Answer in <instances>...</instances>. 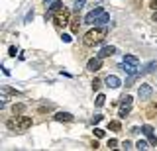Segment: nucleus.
I'll list each match as a JSON object with an SVG mask.
<instances>
[{"mask_svg":"<svg viewBox=\"0 0 157 151\" xmlns=\"http://www.w3.org/2000/svg\"><path fill=\"white\" fill-rule=\"evenodd\" d=\"M106 36H108V30H106V26H96L94 30H90V32H88L85 37H82V43H85L86 47L100 45V43L106 40Z\"/></svg>","mask_w":157,"mask_h":151,"instance_id":"1","label":"nucleus"},{"mask_svg":"<svg viewBox=\"0 0 157 151\" xmlns=\"http://www.w3.org/2000/svg\"><path fill=\"white\" fill-rule=\"evenodd\" d=\"M32 124H33V120L29 116H18L16 120H10L6 126L10 130H16V131H26V130L32 128Z\"/></svg>","mask_w":157,"mask_h":151,"instance_id":"2","label":"nucleus"},{"mask_svg":"<svg viewBox=\"0 0 157 151\" xmlns=\"http://www.w3.org/2000/svg\"><path fill=\"white\" fill-rule=\"evenodd\" d=\"M69 20H71V12H69L67 8H61V10L55 12V16H53V22H55V26H59V28L67 26Z\"/></svg>","mask_w":157,"mask_h":151,"instance_id":"3","label":"nucleus"},{"mask_svg":"<svg viewBox=\"0 0 157 151\" xmlns=\"http://www.w3.org/2000/svg\"><path fill=\"white\" fill-rule=\"evenodd\" d=\"M102 12H104V8H102V6H96L94 8V10H90V12H88L86 14V16H85V24H88V26H94V22H96V18L98 16H100V14Z\"/></svg>","mask_w":157,"mask_h":151,"instance_id":"4","label":"nucleus"},{"mask_svg":"<svg viewBox=\"0 0 157 151\" xmlns=\"http://www.w3.org/2000/svg\"><path fill=\"white\" fill-rule=\"evenodd\" d=\"M151 94H153V89H151L149 85H141L140 89H137V96H140L141 100H149Z\"/></svg>","mask_w":157,"mask_h":151,"instance_id":"5","label":"nucleus"},{"mask_svg":"<svg viewBox=\"0 0 157 151\" xmlns=\"http://www.w3.org/2000/svg\"><path fill=\"white\" fill-rule=\"evenodd\" d=\"M86 69L90 71V73L100 71V69H102V59H100V57H94V59H90V61L86 63Z\"/></svg>","mask_w":157,"mask_h":151,"instance_id":"6","label":"nucleus"},{"mask_svg":"<svg viewBox=\"0 0 157 151\" xmlns=\"http://www.w3.org/2000/svg\"><path fill=\"white\" fill-rule=\"evenodd\" d=\"M141 131H144V134L147 135V139H149V143H151V145H157V135L153 134L155 130L151 128V126H147V124H145L144 128H141Z\"/></svg>","mask_w":157,"mask_h":151,"instance_id":"7","label":"nucleus"},{"mask_svg":"<svg viewBox=\"0 0 157 151\" xmlns=\"http://www.w3.org/2000/svg\"><path fill=\"white\" fill-rule=\"evenodd\" d=\"M53 120H55V122H73L75 116L69 114V112H57V114L53 116Z\"/></svg>","mask_w":157,"mask_h":151,"instance_id":"8","label":"nucleus"},{"mask_svg":"<svg viewBox=\"0 0 157 151\" xmlns=\"http://www.w3.org/2000/svg\"><path fill=\"white\" fill-rule=\"evenodd\" d=\"M61 8H63V4L59 2V0H55V2H53L51 6H49V10L45 12V20H47V18H51V16H55V12H59Z\"/></svg>","mask_w":157,"mask_h":151,"instance_id":"9","label":"nucleus"},{"mask_svg":"<svg viewBox=\"0 0 157 151\" xmlns=\"http://www.w3.org/2000/svg\"><path fill=\"white\" fill-rule=\"evenodd\" d=\"M116 51H118V49H116L114 45H106V47H102V49H100V53H98V57H100V59H104V57H112Z\"/></svg>","mask_w":157,"mask_h":151,"instance_id":"10","label":"nucleus"},{"mask_svg":"<svg viewBox=\"0 0 157 151\" xmlns=\"http://www.w3.org/2000/svg\"><path fill=\"white\" fill-rule=\"evenodd\" d=\"M106 86H110V89H118V86H122V81L118 79L116 75H108L106 77Z\"/></svg>","mask_w":157,"mask_h":151,"instance_id":"11","label":"nucleus"},{"mask_svg":"<svg viewBox=\"0 0 157 151\" xmlns=\"http://www.w3.org/2000/svg\"><path fill=\"white\" fill-rule=\"evenodd\" d=\"M108 22H110V14H108V12L104 10V12H102V14H100V16H98V18H96V22H94V26H106V24H108Z\"/></svg>","mask_w":157,"mask_h":151,"instance_id":"12","label":"nucleus"},{"mask_svg":"<svg viewBox=\"0 0 157 151\" xmlns=\"http://www.w3.org/2000/svg\"><path fill=\"white\" fill-rule=\"evenodd\" d=\"M124 63L126 65H130V67H140V59H137L136 55H124Z\"/></svg>","mask_w":157,"mask_h":151,"instance_id":"13","label":"nucleus"},{"mask_svg":"<svg viewBox=\"0 0 157 151\" xmlns=\"http://www.w3.org/2000/svg\"><path fill=\"white\" fill-rule=\"evenodd\" d=\"M24 112H26V104H24V102H18V104L12 106V114L14 116H22Z\"/></svg>","mask_w":157,"mask_h":151,"instance_id":"14","label":"nucleus"},{"mask_svg":"<svg viewBox=\"0 0 157 151\" xmlns=\"http://www.w3.org/2000/svg\"><path fill=\"white\" fill-rule=\"evenodd\" d=\"M145 114H147V118H153V116L157 114V104L155 102H151L149 106H147V110H145Z\"/></svg>","mask_w":157,"mask_h":151,"instance_id":"15","label":"nucleus"},{"mask_svg":"<svg viewBox=\"0 0 157 151\" xmlns=\"http://www.w3.org/2000/svg\"><path fill=\"white\" fill-rule=\"evenodd\" d=\"M130 110H132V104H126V106H122V108H120V112H118V116H120V118H126V116L130 114Z\"/></svg>","mask_w":157,"mask_h":151,"instance_id":"16","label":"nucleus"},{"mask_svg":"<svg viewBox=\"0 0 157 151\" xmlns=\"http://www.w3.org/2000/svg\"><path fill=\"white\" fill-rule=\"evenodd\" d=\"M108 128H110L112 131H120L122 130V124L118 120H112V122H108Z\"/></svg>","mask_w":157,"mask_h":151,"instance_id":"17","label":"nucleus"},{"mask_svg":"<svg viewBox=\"0 0 157 151\" xmlns=\"http://www.w3.org/2000/svg\"><path fill=\"white\" fill-rule=\"evenodd\" d=\"M149 145L151 143H147V141H144V139H140V141H137V143H136V149H149Z\"/></svg>","mask_w":157,"mask_h":151,"instance_id":"18","label":"nucleus"},{"mask_svg":"<svg viewBox=\"0 0 157 151\" xmlns=\"http://www.w3.org/2000/svg\"><path fill=\"white\" fill-rule=\"evenodd\" d=\"M85 2H86V0H75V4H73V10H75V12H78L82 6H85Z\"/></svg>","mask_w":157,"mask_h":151,"instance_id":"19","label":"nucleus"},{"mask_svg":"<svg viewBox=\"0 0 157 151\" xmlns=\"http://www.w3.org/2000/svg\"><path fill=\"white\" fill-rule=\"evenodd\" d=\"M104 102H106V96H104V94H98L96 100H94V104H96V106H104Z\"/></svg>","mask_w":157,"mask_h":151,"instance_id":"20","label":"nucleus"},{"mask_svg":"<svg viewBox=\"0 0 157 151\" xmlns=\"http://www.w3.org/2000/svg\"><path fill=\"white\" fill-rule=\"evenodd\" d=\"M155 67H157V63H155V61H151V63H147V65H145V69L141 71V73H151V71L155 69Z\"/></svg>","mask_w":157,"mask_h":151,"instance_id":"21","label":"nucleus"},{"mask_svg":"<svg viewBox=\"0 0 157 151\" xmlns=\"http://www.w3.org/2000/svg\"><path fill=\"white\" fill-rule=\"evenodd\" d=\"M132 100H134V98H132V96H122V98H120V106H126V104H132Z\"/></svg>","mask_w":157,"mask_h":151,"instance_id":"22","label":"nucleus"},{"mask_svg":"<svg viewBox=\"0 0 157 151\" xmlns=\"http://www.w3.org/2000/svg\"><path fill=\"white\" fill-rule=\"evenodd\" d=\"M49 110H53V104H41V106H39V114H43V112H49Z\"/></svg>","mask_w":157,"mask_h":151,"instance_id":"23","label":"nucleus"},{"mask_svg":"<svg viewBox=\"0 0 157 151\" xmlns=\"http://www.w3.org/2000/svg\"><path fill=\"white\" fill-rule=\"evenodd\" d=\"M78 28H81V24H78V20L71 22V32H73V33H77V32H78Z\"/></svg>","mask_w":157,"mask_h":151,"instance_id":"24","label":"nucleus"},{"mask_svg":"<svg viewBox=\"0 0 157 151\" xmlns=\"http://www.w3.org/2000/svg\"><path fill=\"white\" fill-rule=\"evenodd\" d=\"M100 85H102V81L100 79H94V81H92V90H98V89H100Z\"/></svg>","mask_w":157,"mask_h":151,"instance_id":"25","label":"nucleus"},{"mask_svg":"<svg viewBox=\"0 0 157 151\" xmlns=\"http://www.w3.org/2000/svg\"><path fill=\"white\" fill-rule=\"evenodd\" d=\"M108 147H110V149H116L118 147V139H108Z\"/></svg>","mask_w":157,"mask_h":151,"instance_id":"26","label":"nucleus"},{"mask_svg":"<svg viewBox=\"0 0 157 151\" xmlns=\"http://www.w3.org/2000/svg\"><path fill=\"white\" fill-rule=\"evenodd\" d=\"M94 135H96V138H104V130H100V128H94Z\"/></svg>","mask_w":157,"mask_h":151,"instance_id":"27","label":"nucleus"},{"mask_svg":"<svg viewBox=\"0 0 157 151\" xmlns=\"http://www.w3.org/2000/svg\"><path fill=\"white\" fill-rule=\"evenodd\" d=\"M61 40L65 41V43H71V40H73V37L69 36V33H63V36H61Z\"/></svg>","mask_w":157,"mask_h":151,"instance_id":"28","label":"nucleus"},{"mask_svg":"<svg viewBox=\"0 0 157 151\" xmlns=\"http://www.w3.org/2000/svg\"><path fill=\"white\" fill-rule=\"evenodd\" d=\"M32 20H33V10H29V12H28V16H26V24H29Z\"/></svg>","mask_w":157,"mask_h":151,"instance_id":"29","label":"nucleus"},{"mask_svg":"<svg viewBox=\"0 0 157 151\" xmlns=\"http://www.w3.org/2000/svg\"><path fill=\"white\" fill-rule=\"evenodd\" d=\"M102 118H104L102 114H94V118H92V122H94V124H98V122H100Z\"/></svg>","mask_w":157,"mask_h":151,"instance_id":"30","label":"nucleus"},{"mask_svg":"<svg viewBox=\"0 0 157 151\" xmlns=\"http://www.w3.org/2000/svg\"><path fill=\"white\" fill-rule=\"evenodd\" d=\"M122 149H134V147H132L130 141H124V143H122Z\"/></svg>","mask_w":157,"mask_h":151,"instance_id":"31","label":"nucleus"},{"mask_svg":"<svg viewBox=\"0 0 157 151\" xmlns=\"http://www.w3.org/2000/svg\"><path fill=\"white\" fill-rule=\"evenodd\" d=\"M149 8H151V10H157V0H151V2H149Z\"/></svg>","mask_w":157,"mask_h":151,"instance_id":"32","label":"nucleus"},{"mask_svg":"<svg viewBox=\"0 0 157 151\" xmlns=\"http://www.w3.org/2000/svg\"><path fill=\"white\" fill-rule=\"evenodd\" d=\"M16 53H18V49L12 45V47H10V55H12V57H16Z\"/></svg>","mask_w":157,"mask_h":151,"instance_id":"33","label":"nucleus"},{"mask_svg":"<svg viewBox=\"0 0 157 151\" xmlns=\"http://www.w3.org/2000/svg\"><path fill=\"white\" fill-rule=\"evenodd\" d=\"M53 2H55V0H45V6H51Z\"/></svg>","mask_w":157,"mask_h":151,"instance_id":"34","label":"nucleus"},{"mask_svg":"<svg viewBox=\"0 0 157 151\" xmlns=\"http://www.w3.org/2000/svg\"><path fill=\"white\" fill-rule=\"evenodd\" d=\"M153 22H157V10H155V14H153V18H151Z\"/></svg>","mask_w":157,"mask_h":151,"instance_id":"35","label":"nucleus"}]
</instances>
